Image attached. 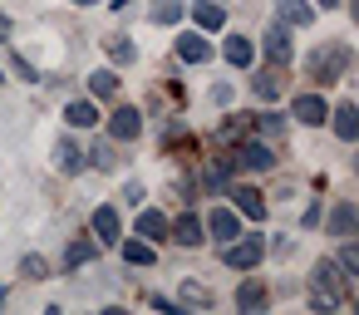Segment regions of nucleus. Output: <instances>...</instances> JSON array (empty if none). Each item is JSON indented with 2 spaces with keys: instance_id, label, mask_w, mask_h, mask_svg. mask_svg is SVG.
<instances>
[{
  "instance_id": "nucleus-35",
  "label": "nucleus",
  "mask_w": 359,
  "mask_h": 315,
  "mask_svg": "<svg viewBox=\"0 0 359 315\" xmlns=\"http://www.w3.org/2000/svg\"><path fill=\"white\" fill-rule=\"evenodd\" d=\"M74 6H94V0H74Z\"/></svg>"
},
{
  "instance_id": "nucleus-17",
  "label": "nucleus",
  "mask_w": 359,
  "mask_h": 315,
  "mask_svg": "<svg viewBox=\"0 0 359 315\" xmlns=\"http://www.w3.org/2000/svg\"><path fill=\"white\" fill-rule=\"evenodd\" d=\"M354 222H359L354 202H339V207H334V217H330V232H334V236H349V232H354Z\"/></svg>"
},
{
  "instance_id": "nucleus-24",
  "label": "nucleus",
  "mask_w": 359,
  "mask_h": 315,
  "mask_svg": "<svg viewBox=\"0 0 359 315\" xmlns=\"http://www.w3.org/2000/svg\"><path fill=\"white\" fill-rule=\"evenodd\" d=\"M153 20H158V25H177V20H182V6H177V0H158V6H153Z\"/></svg>"
},
{
  "instance_id": "nucleus-7",
  "label": "nucleus",
  "mask_w": 359,
  "mask_h": 315,
  "mask_svg": "<svg viewBox=\"0 0 359 315\" xmlns=\"http://www.w3.org/2000/svg\"><path fill=\"white\" fill-rule=\"evenodd\" d=\"M192 20H197V30H222V25H226V11L212 6V0H197V6H192Z\"/></svg>"
},
{
  "instance_id": "nucleus-29",
  "label": "nucleus",
  "mask_w": 359,
  "mask_h": 315,
  "mask_svg": "<svg viewBox=\"0 0 359 315\" xmlns=\"http://www.w3.org/2000/svg\"><path fill=\"white\" fill-rule=\"evenodd\" d=\"M109 55H114L118 65H133V45H128V40H114V45H109Z\"/></svg>"
},
{
  "instance_id": "nucleus-16",
  "label": "nucleus",
  "mask_w": 359,
  "mask_h": 315,
  "mask_svg": "<svg viewBox=\"0 0 359 315\" xmlns=\"http://www.w3.org/2000/svg\"><path fill=\"white\" fill-rule=\"evenodd\" d=\"M222 55H226V65H236V69H246V65H251V60H256V50H251V45H246V40H241V35H231V40H226V50H222Z\"/></svg>"
},
{
  "instance_id": "nucleus-18",
  "label": "nucleus",
  "mask_w": 359,
  "mask_h": 315,
  "mask_svg": "<svg viewBox=\"0 0 359 315\" xmlns=\"http://www.w3.org/2000/svg\"><path fill=\"white\" fill-rule=\"evenodd\" d=\"M138 236L163 241V236H168V217H163V212H143V217H138Z\"/></svg>"
},
{
  "instance_id": "nucleus-10",
  "label": "nucleus",
  "mask_w": 359,
  "mask_h": 315,
  "mask_svg": "<svg viewBox=\"0 0 359 315\" xmlns=\"http://www.w3.org/2000/svg\"><path fill=\"white\" fill-rule=\"evenodd\" d=\"M334 133H339L344 143H354V133H359V109H354V104H339V109H334Z\"/></svg>"
},
{
  "instance_id": "nucleus-27",
  "label": "nucleus",
  "mask_w": 359,
  "mask_h": 315,
  "mask_svg": "<svg viewBox=\"0 0 359 315\" xmlns=\"http://www.w3.org/2000/svg\"><path fill=\"white\" fill-rule=\"evenodd\" d=\"M182 305H212V290L197 286V281H187V286H182Z\"/></svg>"
},
{
  "instance_id": "nucleus-13",
  "label": "nucleus",
  "mask_w": 359,
  "mask_h": 315,
  "mask_svg": "<svg viewBox=\"0 0 359 315\" xmlns=\"http://www.w3.org/2000/svg\"><path fill=\"white\" fill-rule=\"evenodd\" d=\"M65 119H69L74 128H94V123H99V109H94L89 99H74V104L65 109Z\"/></svg>"
},
{
  "instance_id": "nucleus-34",
  "label": "nucleus",
  "mask_w": 359,
  "mask_h": 315,
  "mask_svg": "<svg viewBox=\"0 0 359 315\" xmlns=\"http://www.w3.org/2000/svg\"><path fill=\"white\" fill-rule=\"evenodd\" d=\"M320 6H339V0H320Z\"/></svg>"
},
{
  "instance_id": "nucleus-21",
  "label": "nucleus",
  "mask_w": 359,
  "mask_h": 315,
  "mask_svg": "<svg viewBox=\"0 0 359 315\" xmlns=\"http://www.w3.org/2000/svg\"><path fill=\"white\" fill-rule=\"evenodd\" d=\"M89 89H94V99H109L118 89V74L114 69H99V74H89Z\"/></svg>"
},
{
  "instance_id": "nucleus-32",
  "label": "nucleus",
  "mask_w": 359,
  "mask_h": 315,
  "mask_svg": "<svg viewBox=\"0 0 359 315\" xmlns=\"http://www.w3.org/2000/svg\"><path fill=\"white\" fill-rule=\"evenodd\" d=\"M20 271H25V276H40V271H45V261H40V256H25V261H20Z\"/></svg>"
},
{
  "instance_id": "nucleus-23",
  "label": "nucleus",
  "mask_w": 359,
  "mask_h": 315,
  "mask_svg": "<svg viewBox=\"0 0 359 315\" xmlns=\"http://www.w3.org/2000/svg\"><path fill=\"white\" fill-rule=\"evenodd\" d=\"M123 261H133V266H153V246H148V241H123Z\"/></svg>"
},
{
  "instance_id": "nucleus-28",
  "label": "nucleus",
  "mask_w": 359,
  "mask_h": 315,
  "mask_svg": "<svg viewBox=\"0 0 359 315\" xmlns=\"http://www.w3.org/2000/svg\"><path fill=\"white\" fill-rule=\"evenodd\" d=\"M256 128H261L266 138H276V133H285V119H280V114H256Z\"/></svg>"
},
{
  "instance_id": "nucleus-12",
  "label": "nucleus",
  "mask_w": 359,
  "mask_h": 315,
  "mask_svg": "<svg viewBox=\"0 0 359 315\" xmlns=\"http://www.w3.org/2000/svg\"><path fill=\"white\" fill-rule=\"evenodd\" d=\"M266 60H271V65H285V60H290V35H285L280 25L266 35Z\"/></svg>"
},
{
  "instance_id": "nucleus-30",
  "label": "nucleus",
  "mask_w": 359,
  "mask_h": 315,
  "mask_svg": "<svg viewBox=\"0 0 359 315\" xmlns=\"http://www.w3.org/2000/svg\"><path fill=\"white\" fill-rule=\"evenodd\" d=\"M339 266H344L349 276H359V251H354V246H344V256H339Z\"/></svg>"
},
{
  "instance_id": "nucleus-20",
  "label": "nucleus",
  "mask_w": 359,
  "mask_h": 315,
  "mask_svg": "<svg viewBox=\"0 0 359 315\" xmlns=\"http://www.w3.org/2000/svg\"><path fill=\"white\" fill-rule=\"evenodd\" d=\"M236 305H241V310H266V286H261V281H246V286L236 290Z\"/></svg>"
},
{
  "instance_id": "nucleus-4",
  "label": "nucleus",
  "mask_w": 359,
  "mask_h": 315,
  "mask_svg": "<svg viewBox=\"0 0 359 315\" xmlns=\"http://www.w3.org/2000/svg\"><path fill=\"white\" fill-rule=\"evenodd\" d=\"M290 114H295L300 123H325V119H330V104H325L320 94H300V99L290 104Z\"/></svg>"
},
{
  "instance_id": "nucleus-5",
  "label": "nucleus",
  "mask_w": 359,
  "mask_h": 315,
  "mask_svg": "<svg viewBox=\"0 0 359 315\" xmlns=\"http://www.w3.org/2000/svg\"><path fill=\"white\" fill-rule=\"evenodd\" d=\"M177 60H182V65H207V60H212V45H207L202 35H182V40H177Z\"/></svg>"
},
{
  "instance_id": "nucleus-31",
  "label": "nucleus",
  "mask_w": 359,
  "mask_h": 315,
  "mask_svg": "<svg viewBox=\"0 0 359 315\" xmlns=\"http://www.w3.org/2000/svg\"><path fill=\"white\" fill-rule=\"evenodd\" d=\"M94 163H99V168H114V148L99 143V148H94Z\"/></svg>"
},
{
  "instance_id": "nucleus-6",
  "label": "nucleus",
  "mask_w": 359,
  "mask_h": 315,
  "mask_svg": "<svg viewBox=\"0 0 359 315\" xmlns=\"http://www.w3.org/2000/svg\"><path fill=\"white\" fill-rule=\"evenodd\" d=\"M276 11H280L285 25H310V20H315V6H310V0H276Z\"/></svg>"
},
{
  "instance_id": "nucleus-33",
  "label": "nucleus",
  "mask_w": 359,
  "mask_h": 315,
  "mask_svg": "<svg viewBox=\"0 0 359 315\" xmlns=\"http://www.w3.org/2000/svg\"><path fill=\"white\" fill-rule=\"evenodd\" d=\"M6 35H11V20H6V15H0V40H6Z\"/></svg>"
},
{
  "instance_id": "nucleus-25",
  "label": "nucleus",
  "mask_w": 359,
  "mask_h": 315,
  "mask_svg": "<svg viewBox=\"0 0 359 315\" xmlns=\"http://www.w3.org/2000/svg\"><path fill=\"white\" fill-rule=\"evenodd\" d=\"M256 94H261V99H280V79H276V69L256 74Z\"/></svg>"
},
{
  "instance_id": "nucleus-1",
  "label": "nucleus",
  "mask_w": 359,
  "mask_h": 315,
  "mask_svg": "<svg viewBox=\"0 0 359 315\" xmlns=\"http://www.w3.org/2000/svg\"><path fill=\"white\" fill-rule=\"evenodd\" d=\"M344 69H349V50H344V45H320V50L305 60V74H310L315 84H334Z\"/></svg>"
},
{
  "instance_id": "nucleus-3",
  "label": "nucleus",
  "mask_w": 359,
  "mask_h": 315,
  "mask_svg": "<svg viewBox=\"0 0 359 315\" xmlns=\"http://www.w3.org/2000/svg\"><path fill=\"white\" fill-rule=\"evenodd\" d=\"M261 256H266V241L261 236H246V241L231 236V246H226V266L231 271H251V266H261Z\"/></svg>"
},
{
  "instance_id": "nucleus-15",
  "label": "nucleus",
  "mask_w": 359,
  "mask_h": 315,
  "mask_svg": "<svg viewBox=\"0 0 359 315\" xmlns=\"http://www.w3.org/2000/svg\"><path fill=\"white\" fill-rule=\"evenodd\" d=\"M94 232H99V241H118V207H99L94 212Z\"/></svg>"
},
{
  "instance_id": "nucleus-8",
  "label": "nucleus",
  "mask_w": 359,
  "mask_h": 315,
  "mask_svg": "<svg viewBox=\"0 0 359 315\" xmlns=\"http://www.w3.org/2000/svg\"><path fill=\"white\" fill-rule=\"evenodd\" d=\"M109 128H114V138H118V143H133V138H138V128H143V123H138V109H118Z\"/></svg>"
},
{
  "instance_id": "nucleus-19",
  "label": "nucleus",
  "mask_w": 359,
  "mask_h": 315,
  "mask_svg": "<svg viewBox=\"0 0 359 315\" xmlns=\"http://www.w3.org/2000/svg\"><path fill=\"white\" fill-rule=\"evenodd\" d=\"M172 232H177V241H182V246H197V241H202V222H197L192 212H182V217L172 222Z\"/></svg>"
},
{
  "instance_id": "nucleus-2",
  "label": "nucleus",
  "mask_w": 359,
  "mask_h": 315,
  "mask_svg": "<svg viewBox=\"0 0 359 315\" xmlns=\"http://www.w3.org/2000/svg\"><path fill=\"white\" fill-rule=\"evenodd\" d=\"M310 290H315V305H320V310L344 300V290H339V271H334L330 261H320V266H315V281H310Z\"/></svg>"
},
{
  "instance_id": "nucleus-11",
  "label": "nucleus",
  "mask_w": 359,
  "mask_h": 315,
  "mask_svg": "<svg viewBox=\"0 0 359 315\" xmlns=\"http://www.w3.org/2000/svg\"><path fill=\"white\" fill-rule=\"evenodd\" d=\"M236 158H241V168H251V173H261V168H271V163H276L266 143H241V153H236Z\"/></svg>"
},
{
  "instance_id": "nucleus-14",
  "label": "nucleus",
  "mask_w": 359,
  "mask_h": 315,
  "mask_svg": "<svg viewBox=\"0 0 359 315\" xmlns=\"http://www.w3.org/2000/svg\"><path fill=\"white\" fill-rule=\"evenodd\" d=\"M231 197H236V207H241L251 222H261V217H266V202H261V192H256V187H236Z\"/></svg>"
},
{
  "instance_id": "nucleus-9",
  "label": "nucleus",
  "mask_w": 359,
  "mask_h": 315,
  "mask_svg": "<svg viewBox=\"0 0 359 315\" xmlns=\"http://www.w3.org/2000/svg\"><path fill=\"white\" fill-rule=\"evenodd\" d=\"M207 227H212V236H222V241H231V236L241 232V222H236V212H226V207H217V212H207Z\"/></svg>"
},
{
  "instance_id": "nucleus-22",
  "label": "nucleus",
  "mask_w": 359,
  "mask_h": 315,
  "mask_svg": "<svg viewBox=\"0 0 359 315\" xmlns=\"http://www.w3.org/2000/svg\"><path fill=\"white\" fill-rule=\"evenodd\" d=\"M55 158H60V173H79V168H84V158H79V148H74L69 138L55 148Z\"/></svg>"
},
{
  "instance_id": "nucleus-26",
  "label": "nucleus",
  "mask_w": 359,
  "mask_h": 315,
  "mask_svg": "<svg viewBox=\"0 0 359 315\" xmlns=\"http://www.w3.org/2000/svg\"><path fill=\"white\" fill-rule=\"evenodd\" d=\"M94 256H99V246H94V241H74L65 261H69V266H84V261H94Z\"/></svg>"
}]
</instances>
